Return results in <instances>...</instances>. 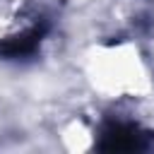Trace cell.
I'll return each mask as SVG.
<instances>
[{
  "label": "cell",
  "mask_w": 154,
  "mask_h": 154,
  "mask_svg": "<svg viewBox=\"0 0 154 154\" xmlns=\"http://www.w3.org/2000/svg\"><path fill=\"white\" fill-rule=\"evenodd\" d=\"M144 144H147L144 132H140L135 125L128 123H108L99 140L101 152H137L144 149Z\"/></svg>",
  "instance_id": "6da1fadb"
},
{
  "label": "cell",
  "mask_w": 154,
  "mask_h": 154,
  "mask_svg": "<svg viewBox=\"0 0 154 154\" xmlns=\"http://www.w3.org/2000/svg\"><path fill=\"white\" fill-rule=\"evenodd\" d=\"M43 36V26H34L24 34H17V36H10L0 43V55L5 58H19V55H29L36 51L38 41Z\"/></svg>",
  "instance_id": "7a4b0ae2"
}]
</instances>
